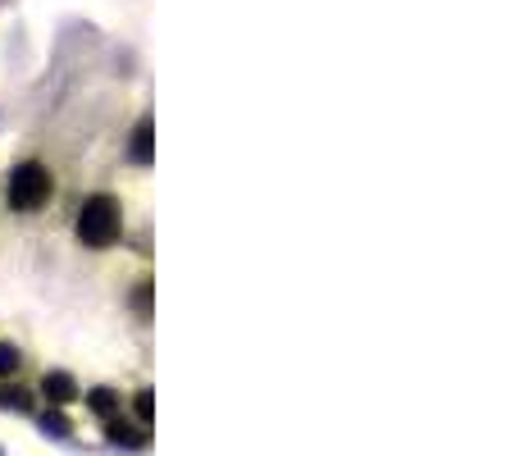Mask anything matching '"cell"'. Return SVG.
<instances>
[{
  "label": "cell",
  "mask_w": 520,
  "mask_h": 456,
  "mask_svg": "<svg viewBox=\"0 0 520 456\" xmlns=\"http://www.w3.org/2000/svg\"><path fill=\"white\" fill-rule=\"evenodd\" d=\"M128 238V201L110 187H96L83 196V205L73 210V242L92 256H105L114 247H123Z\"/></svg>",
  "instance_id": "cell-2"
},
{
  "label": "cell",
  "mask_w": 520,
  "mask_h": 456,
  "mask_svg": "<svg viewBox=\"0 0 520 456\" xmlns=\"http://www.w3.org/2000/svg\"><path fill=\"white\" fill-rule=\"evenodd\" d=\"M37 388H41V402H46V406H59V411L73 406V402H83V388H78V378H73L68 369H46Z\"/></svg>",
  "instance_id": "cell-4"
},
{
  "label": "cell",
  "mask_w": 520,
  "mask_h": 456,
  "mask_svg": "<svg viewBox=\"0 0 520 456\" xmlns=\"http://www.w3.org/2000/svg\"><path fill=\"white\" fill-rule=\"evenodd\" d=\"M0 406H10V411H32V397H28V388L5 384V388H0Z\"/></svg>",
  "instance_id": "cell-9"
},
{
  "label": "cell",
  "mask_w": 520,
  "mask_h": 456,
  "mask_svg": "<svg viewBox=\"0 0 520 456\" xmlns=\"http://www.w3.org/2000/svg\"><path fill=\"white\" fill-rule=\"evenodd\" d=\"M151 296H156V278L151 274H141L132 287H128V306H132V315L146 324V320H151Z\"/></svg>",
  "instance_id": "cell-5"
},
{
  "label": "cell",
  "mask_w": 520,
  "mask_h": 456,
  "mask_svg": "<svg viewBox=\"0 0 520 456\" xmlns=\"http://www.w3.org/2000/svg\"><path fill=\"white\" fill-rule=\"evenodd\" d=\"M41 424H46L50 433H59V438H68V433H73V424H68V420L59 415V406H46V415H41Z\"/></svg>",
  "instance_id": "cell-11"
},
{
  "label": "cell",
  "mask_w": 520,
  "mask_h": 456,
  "mask_svg": "<svg viewBox=\"0 0 520 456\" xmlns=\"http://www.w3.org/2000/svg\"><path fill=\"white\" fill-rule=\"evenodd\" d=\"M87 411L105 424V420H114V415H123V397L114 393V388H92L87 393Z\"/></svg>",
  "instance_id": "cell-6"
},
{
  "label": "cell",
  "mask_w": 520,
  "mask_h": 456,
  "mask_svg": "<svg viewBox=\"0 0 520 456\" xmlns=\"http://www.w3.org/2000/svg\"><path fill=\"white\" fill-rule=\"evenodd\" d=\"M59 192H64V174L55 160L46 156H23L5 169V183H0V201L14 219H41L59 205Z\"/></svg>",
  "instance_id": "cell-1"
},
{
  "label": "cell",
  "mask_w": 520,
  "mask_h": 456,
  "mask_svg": "<svg viewBox=\"0 0 520 456\" xmlns=\"http://www.w3.org/2000/svg\"><path fill=\"white\" fill-rule=\"evenodd\" d=\"M151 411H156V402H151V388H141V393L132 397V415H137V424H141V429L151 424Z\"/></svg>",
  "instance_id": "cell-10"
},
{
  "label": "cell",
  "mask_w": 520,
  "mask_h": 456,
  "mask_svg": "<svg viewBox=\"0 0 520 456\" xmlns=\"http://www.w3.org/2000/svg\"><path fill=\"white\" fill-rule=\"evenodd\" d=\"M105 438H110V442H123V447H141V429H128L119 415L105 420Z\"/></svg>",
  "instance_id": "cell-8"
},
{
  "label": "cell",
  "mask_w": 520,
  "mask_h": 456,
  "mask_svg": "<svg viewBox=\"0 0 520 456\" xmlns=\"http://www.w3.org/2000/svg\"><path fill=\"white\" fill-rule=\"evenodd\" d=\"M151 160H156V114L146 110V114H137V123L128 132V165L151 169Z\"/></svg>",
  "instance_id": "cell-3"
},
{
  "label": "cell",
  "mask_w": 520,
  "mask_h": 456,
  "mask_svg": "<svg viewBox=\"0 0 520 456\" xmlns=\"http://www.w3.org/2000/svg\"><path fill=\"white\" fill-rule=\"evenodd\" d=\"M23 365H28L23 347H19V342H10V338H0V384L19 378V374H23Z\"/></svg>",
  "instance_id": "cell-7"
}]
</instances>
